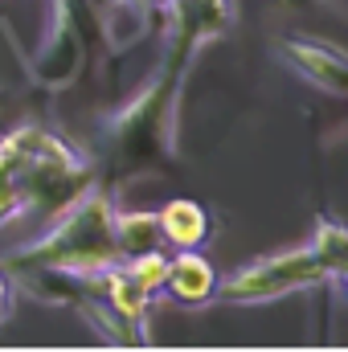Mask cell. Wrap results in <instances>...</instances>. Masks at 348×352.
<instances>
[{
	"mask_svg": "<svg viewBox=\"0 0 348 352\" xmlns=\"http://www.w3.org/2000/svg\"><path fill=\"white\" fill-rule=\"evenodd\" d=\"M115 242H119L123 258L156 250L164 242L160 238V217L156 213H115Z\"/></svg>",
	"mask_w": 348,
	"mask_h": 352,
	"instance_id": "cell-7",
	"label": "cell"
},
{
	"mask_svg": "<svg viewBox=\"0 0 348 352\" xmlns=\"http://www.w3.org/2000/svg\"><path fill=\"white\" fill-rule=\"evenodd\" d=\"M8 316H12V291H8V278L0 270V328L8 324Z\"/></svg>",
	"mask_w": 348,
	"mask_h": 352,
	"instance_id": "cell-10",
	"label": "cell"
},
{
	"mask_svg": "<svg viewBox=\"0 0 348 352\" xmlns=\"http://www.w3.org/2000/svg\"><path fill=\"white\" fill-rule=\"evenodd\" d=\"M156 217H160V238L173 250H201V242L209 238V213H205V205H197L188 197L168 201Z\"/></svg>",
	"mask_w": 348,
	"mask_h": 352,
	"instance_id": "cell-5",
	"label": "cell"
},
{
	"mask_svg": "<svg viewBox=\"0 0 348 352\" xmlns=\"http://www.w3.org/2000/svg\"><path fill=\"white\" fill-rule=\"evenodd\" d=\"M25 209V160L17 144L4 135L0 140V226H8Z\"/></svg>",
	"mask_w": 348,
	"mask_h": 352,
	"instance_id": "cell-6",
	"label": "cell"
},
{
	"mask_svg": "<svg viewBox=\"0 0 348 352\" xmlns=\"http://www.w3.org/2000/svg\"><path fill=\"white\" fill-rule=\"evenodd\" d=\"M115 263H123V254L115 242V209L102 192H83L70 209H62L58 226L41 242L8 254L12 274L25 278L29 287L37 278L83 287L87 278L102 274Z\"/></svg>",
	"mask_w": 348,
	"mask_h": 352,
	"instance_id": "cell-1",
	"label": "cell"
},
{
	"mask_svg": "<svg viewBox=\"0 0 348 352\" xmlns=\"http://www.w3.org/2000/svg\"><path fill=\"white\" fill-rule=\"evenodd\" d=\"M123 270L156 299L160 291H164V278H168V258H164V250L156 246V250H144V254H131V258H123Z\"/></svg>",
	"mask_w": 348,
	"mask_h": 352,
	"instance_id": "cell-9",
	"label": "cell"
},
{
	"mask_svg": "<svg viewBox=\"0 0 348 352\" xmlns=\"http://www.w3.org/2000/svg\"><path fill=\"white\" fill-rule=\"evenodd\" d=\"M324 278L328 274L316 263L312 246H299V250H283V254H270V258H259V263L234 270L226 283H217V299H226V303H270V299H283L291 291L320 287Z\"/></svg>",
	"mask_w": 348,
	"mask_h": 352,
	"instance_id": "cell-2",
	"label": "cell"
},
{
	"mask_svg": "<svg viewBox=\"0 0 348 352\" xmlns=\"http://www.w3.org/2000/svg\"><path fill=\"white\" fill-rule=\"evenodd\" d=\"M279 58H283L295 74H303L312 87L348 98V54L332 50V45H320V41H299V37H291V41L279 45Z\"/></svg>",
	"mask_w": 348,
	"mask_h": 352,
	"instance_id": "cell-3",
	"label": "cell"
},
{
	"mask_svg": "<svg viewBox=\"0 0 348 352\" xmlns=\"http://www.w3.org/2000/svg\"><path fill=\"white\" fill-rule=\"evenodd\" d=\"M312 254H316V263L324 266V274L328 278H340L348 270V230L340 221H320L316 226V238H312Z\"/></svg>",
	"mask_w": 348,
	"mask_h": 352,
	"instance_id": "cell-8",
	"label": "cell"
},
{
	"mask_svg": "<svg viewBox=\"0 0 348 352\" xmlns=\"http://www.w3.org/2000/svg\"><path fill=\"white\" fill-rule=\"evenodd\" d=\"M217 270L213 263L201 254V250H176V258H168V278H164V291L173 303L184 307H205L217 299Z\"/></svg>",
	"mask_w": 348,
	"mask_h": 352,
	"instance_id": "cell-4",
	"label": "cell"
},
{
	"mask_svg": "<svg viewBox=\"0 0 348 352\" xmlns=\"http://www.w3.org/2000/svg\"><path fill=\"white\" fill-rule=\"evenodd\" d=\"M340 283H345V287H348V270H345V274H340Z\"/></svg>",
	"mask_w": 348,
	"mask_h": 352,
	"instance_id": "cell-11",
	"label": "cell"
}]
</instances>
